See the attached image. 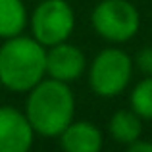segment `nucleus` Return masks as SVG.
Listing matches in <instances>:
<instances>
[{
	"instance_id": "1",
	"label": "nucleus",
	"mask_w": 152,
	"mask_h": 152,
	"mask_svg": "<svg viewBox=\"0 0 152 152\" xmlns=\"http://www.w3.org/2000/svg\"><path fill=\"white\" fill-rule=\"evenodd\" d=\"M25 118L35 135L60 137L64 129L75 119V96L69 85L46 77L27 93Z\"/></svg>"
},
{
	"instance_id": "2",
	"label": "nucleus",
	"mask_w": 152,
	"mask_h": 152,
	"mask_svg": "<svg viewBox=\"0 0 152 152\" xmlns=\"http://www.w3.org/2000/svg\"><path fill=\"white\" fill-rule=\"evenodd\" d=\"M46 77V46L18 35L0 45V83L12 93H29Z\"/></svg>"
},
{
	"instance_id": "3",
	"label": "nucleus",
	"mask_w": 152,
	"mask_h": 152,
	"mask_svg": "<svg viewBox=\"0 0 152 152\" xmlns=\"http://www.w3.org/2000/svg\"><path fill=\"white\" fill-rule=\"evenodd\" d=\"M133 73V60L121 48H104L89 67V85L98 96L112 98L127 89Z\"/></svg>"
},
{
	"instance_id": "4",
	"label": "nucleus",
	"mask_w": 152,
	"mask_h": 152,
	"mask_svg": "<svg viewBox=\"0 0 152 152\" xmlns=\"http://www.w3.org/2000/svg\"><path fill=\"white\" fill-rule=\"evenodd\" d=\"M75 27V12L66 0H39L29 18L31 37L42 46H54L71 37Z\"/></svg>"
},
{
	"instance_id": "5",
	"label": "nucleus",
	"mask_w": 152,
	"mask_h": 152,
	"mask_svg": "<svg viewBox=\"0 0 152 152\" xmlns=\"http://www.w3.org/2000/svg\"><path fill=\"white\" fill-rule=\"evenodd\" d=\"M93 27L110 42H125L137 35L141 15L129 0H102L91 14Z\"/></svg>"
},
{
	"instance_id": "6",
	"label": "nucleus",
	"mask_w": 152,
	"mask_h": 152,
	"mask_svg": "<svg viewBox=\"0 0 152 152\" xmlns=\"http://www.w3.org/2000/svg\"><path fill=\"white\" fill-rule=\"evenodd\" d=\"M35 131L25 114L14 106H0V152H29Z\"/></svg>"
},
{
	"instance_id": "7",
	"label": "nucleus",
	"mask_w": 152,
	"mask_h": 152,
	"mask_svg": "<svg viewBox=\"0 0 152 152\" xmlns=\"http://www.w3.org/2000/svg\"><path fill=\"white\" fill-rule=\"evenodd\" d=\"M87 58L79 46L64 41L46 48V75L64 83H71L85 73Z\"/></svg>"
},
{
	"instance_id": "8",
	"label": "nucleus",
	"mask_w": 152,
	"mask_h": 152,
	"mask_svg": "<svg viewBox=\"0 0 152 152\" xmlns=\"http://www.w3.org/2000/svg\"><path fill=\"white\" fill-rule=\"evenodd\" d=\"M58 139L64 152H100L104 145L102 131L85 119H73Z\"/></svg>"
},
{
	"instance_id": "9",
	"label": "nucleus",
	"mask_w": 152,
	"mask_h": 152,
	"mask_svg": "<svg viewBox=\"0 0 152 152\" xmlns=\"http://www.w3.org/2000/svg\"><path fill=\"white\" fill-rule=\"evenodd\" d=\"M29 25V15L23 0H0V39L23 35Z\"/></svg>"
},
{
	"instance_id": "10",
	"label": "nucleus",
	"mask_w": 152,
	"mask_h": 152,
	"mask_svg": "<svg viewBox=\"0 0 152 152\" xmlns=\"http://www.w3.org/2000/svg\"><path fill=\"white\" fill-rule=\"evenodd\" d=\"M108 131H110L114 141L123 142V145H131L137 139H141L142 119L133 110H119L110 118Z\"/></svg>"
},
{
	"instance_id": "11",
	"label": "nucleus",
	"mask_w": 152,
	"mask_h": 152,
	"mask_svg": "<svg viewBox=\"0 0 152 152\" xmlns=\"http://www.w3.org/2000/svg\"><path fill=\"white\" fill-rule=\"evenodd\" d=\"M131 110L141 119H152V75L139 81L131 91Z\"/></svg>"
},
{
	"instance_id": "12",
	"label": "nucleus",
	"mask_w": 152,
	"mask_h": 152,
	"mask_svg": "<svg viewBox=\"0 0 152 152\" xmlns=\"http://www.w3.org/2000/svg\"><path fill=\"white\" fill-rule=\"evenodd\" d=\"M135 64L146 77L152 75V46H145V48L139 50L137 56H135Z\"/></svg>"
},
{
	"instance_id": "13",
	"label": "nucleus",
	"mask_w": 152,
	"mask_h": 152,
	"mask_svg": "<svg viewBox=\"0 0 152 152\" xmlns=\"http://www.w3.org/2000/svg\"><path fill=\"white\" fill-rule=\"evenodd\" d=\"M125 152H152V142L137 139L135 142L127 145V150H125Z\"/></svg>"
},
{
	"instance_id": "14",
	"label": "nucleus",
	"mask_w": 152,
	"mask_h": 152,
	"mask_svg": "<svg viewBox=\"0 0 152 152\" xmlns=\"http://www.w3.org/2000/svg\"><path fill=\"white\" fill-rule=\"evenodd\" d=\"M0 91H2V83H0Z\"/></svg>"
}]
</instances>
